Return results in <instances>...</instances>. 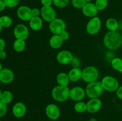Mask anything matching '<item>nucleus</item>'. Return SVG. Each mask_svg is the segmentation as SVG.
<instances>
[{"instance_id":"1","label":"nucleus","mask_w":122,"mask_h":121,"mask_svg":"<svg viewBox=\"0 0 122 121\" xmlns=\"http://www.w3.org/2000/svg\"><path fill=\"white\" fill-rule=\"evenodd\" d=\"M104 44L110 50H116L122 45V36L117 31L107 32L104 37Z\"/></svg>"},{"instance_id":"2","label":"nucleus","mask_w":122,"mask_h":121,"mask_svg":"<svg viewBox=\"0 0 122 121\" xmlns=\"http://www.w3.org/2000/svg\"><path fill=\"white\" fill-rule=\"evenodd\" d=\"M70 90L67 86L59 85L52 89L51 95L55 100L63 102L70 97Z\"/></svg>"},{"instance_id":"3","label":"nucleus","mask_w":122,"mask_h":121,"mask_svg":"<svg viewBox=\"0 0 122 121\" xmlns=\"http://www.w3.org/2000/svg\"><path fill=\"white\" fill-rule=\"evenodd\" d=\"M104 88L101 82L94 81L88 84L85 90L86 94L90 98H98L102 93Z\"/></svg>"},{"instance_id":"4","label":"nucleus","mask_w":122,"mask_h":121,"mask_svg":"<svg viewBox=\"0 0 122 121\" xmlns=\"http://www.w3.org/2000/svg\"><path fill=\"white\" fill-rule=\"evenodd\" d=\"M98 69L94 66H89L82 70V78L84 81L90 83L96 81L98 78Z\"/></svg>"},{"instance_id":"5","label":"nucleus","mask_w":122,"mask_h":121,"mask_svg":"<svg viewBox=\"0 0 122 121\" xmlns=\"http://www.w3.org/2000/svg\"><path fill=\"white\" fill-rule=\"evenodd\" d=\"M66 23L61 19L56 18V19L50 22L49 28L50 31L54 34L60 35L64 30H66Z\"/></svg>"},{"instance_id":"6","label":"nucleus","mask_w":122,"mask_h":121,"mask_svg":"<svg viewBox=\"0 0 122 121\" xmlns=\"http://www.w3.org/2000/svg\"><path fill=\"white\" fill-rule=\"evenodd\" d=\"M101 84L104 90L110 92L117 91L119 88V82L117 79L112 76L105 77L101 81Z\"/></svg>"},{"instance_id":"7","label":"nucleus","mask_w":122,"mask_h":121,"mask_svg":"<svg viewBox=\"0 0 122 121\" xmlns=\"http://www.w3.org/2000/svg\"><path fill=\"white\" fill-rule=\"evenodd\" d=\"M101 26V21L98 17H92L86 25V31L89 34L94 35L100 31Z\"/></svg>"},{"instance_id":"8","label":"nucleus","mask_w":122,"mask_h":121,"mask_svg":"<svg viewBox=\"0 0 122 121\" xmlns=\"http://www.w3.org/2000/svg\"><path fill=\"white\" fill-rule=\"evenodd\" d=\"M41 14L44 20L48 22H51L56 19V12L51 6L42 7Z\"/></svg>"},{"instance_id":"9","label":"nucleus","mask_w":122,"mask_h":121,"mask_svg":"<svg viewBox=\"0 0 122 121\" xmlns=\"http://www.w3.org/2000/svg\"><path fill=\"white\" fill-rule=\"evenodd\" d=\"M14 35L16 39L25 40L29 36L28 28L23 24H17L14 29Z\"/></svg>"},{"instance_id":"10","label":"nucleus","mask_w":122,"mask_h":121,"mask_svg":"<svg viewBox=\"0 0 122 121\" xmlns=\"http://www.w3.org/2000/svg\"><path fill=\"white\" fill-rule=\"evenodd\" d=\"M17 17L23 21H30L33 17L32 14V9L27 6L22 5L19 7L17 10Z\"/></svg>"},{"instance_id":"11","label":"nucleus","mask_w":122,"mask_h":121,"mask_svg":"<svg viewBox=\"0 0 122 121\" xmlns=\"http://www.w3.org/2000/svg\"><path fill=\"white\" fill-rule=\"evenodd\" d=\"M46 116L51 120H57L60 116V110L57 105L50 104L45 108Z\"/></svg>"},{"instance_id":"12","label":"nucleus","mask_w":122,"mask_h":121,"mask_svg":"<svg viewBox=\"0 0 122 121\" xmlns=\"http://www.w3.org/2000/svg\"><path fill=\"white\" fill-rule=\"evenodd\" d=\"M73 59V54L68 51H61L57 54V60L60 64L63 65L70 64Z\"/></svg>"},{"instance_id":"13","label":"nucleus","mask_w":122,"mask_h":121,"mask_svg":"<svg viewBox=\"0 0 122 121\" xmlns=\"http://www.w3.org/2000/svg\"><path fill=\"white\" fill-rule=\"evenodd\" d=\"M85 91L81 87H75L70 91V97L71 100L76 102H79L84 98Z\"/></svg>"},{"instance_id":"14","label":"nucleus","mask_w":122,"mask_h":121,"mask_svg":"<svg viewBox=\"0 0 122 121\" xmlns=\"http://www.w3.org/2000/svg\"><path fill=\"white\" fill-rule=\"evenodd\" d=\"M102 106V102L99 98H91L86 103L87 110L91 113H95L101 109Z\"/></svg>"},{"instance_id":"15","label":"nucleus","mask_w":122,"mask_h":121,"mask_svg":"<svg viewBox=\"0 0 122 121\" xmlns=\"http://www.w3.org/2000/svg\"><path fill=\"white\" fill-rule=\"evenodd\" d=\"M82 13L85 16L89 17H94L97 15L98 9L95 6V4L88 2L82 8Z\"/></svg>"},{"instance_id":"16","label":"nucleus","mask_w":122,"mask_h":121,"mask_svg":"<svg viewBox=\"0 0 122 121\" xmlns=\"http://www.w3.org/2000/svg\"><path fill=\"white\" fill-rule=\"evenodd\" d=\"M14 78V72L8 68H2L0 71V81L5 84L11 83Z\"/></svg>"},{"instance_id":"17","label":"nucleus","mask_w":122,"mask_h":121,"mask_svg":"<svg viewBox=\"0 0 122 121\" xmlns=\"http://www.w3.org/2000/svg\"><path fill=\"white\" fill-rule=\"evenodd\" d=\"M13 113L15 117L20 118L23 117L26 112V107L22 102H17L13 107Z\"/></svg>"},{"instance_id":"18","label":"nucleus","mask_w":122,"mask_h":121,"mask_svg":"<svg viewBox=\"0 0 122 121\" xmlns=\"http://www.w3.org/2000/svg\"><path fill=\"white\" fill-rule=\"evenodd\" d=\"M82 71L79 68H74L69 71V75L70 81L73 82H76L82 78Z\"/></svg>"},{"instance_id":"19","label":"nucleus","mask_w":122,"mask_h":121,"mask_svg":"<svg viewBox=\"0 0 122 121\" xmlns=\"http://www.w3.org/2000/svg\"><path fill=\"white\" fill-rule=\"evenodd\" d=\"M29 25L32 30L38 31L42 27V20L39 17H33L30 20Z\"/></svg>"},{"instance_id":"20","label":"nucleus","mask_w":122,"mask_h":121,"mask_svg":"<svg viewBox=\"0 0 122 121\" xmlns=\"http://www.w3.org/2000/svg\"><path fill=\"white\" fill-rule=\"evenodd\" d=\"M63 40L60 35L54 34L50 40V45L52 48L58 49L63 45Z\"/></svg>"},{"instance_id":"21","label":"nucleus","mask_w":122,"mask_h":121,"mask_svg":"<svg viewBox=\"0 0 122 121\" xmlns=\"http://www.w3.org/2000/svg\"><path fill=\"white\" fill-rule=\"evenodd\" d=\"M106 26L107 29L110 32H114L119 28V24L118 21L113 18L107 19L106 22Z\"/></svg>"},{"instance_id":"22","label":"nucleus","mask_w":122,"mask_h":121,"mask_svg":"<svg viewBox=\"0 0 122 121\" xmlns=\"http://www.w3.org/2000/svg\"><path fill=\"white\" fill-rule=\"evenodd\" d=\"M57 81L58 84L63 86H67L69 84L70 79L68 74L64 72H61L57 76Z\"/></svg>"},{"instance_id":"23","label":"nucleus","mask_w":122,"mask_h":121,"mask_svg":"<svg viewBox=\"0 0 122 121\" xmlns=\"http://www.w3.org/2000/svg\"><path fill=\"white\" fill-rule=\"evenodd\" d=\"M26 43L25 40L21 39H16L13 43V48L16 52H21L25 50Z\"/></svg>"},{"instance_id":"24","label":"nucleus","mask_w":122,"mask_h":121,"mask_svg":"<svg viewBox=\"0 0 122 121\" xmlns=\"http://www.w3.org/2000/svg\"><path fill=\"white\" fill-rule=\"evenodd\" d=\"M112 66L117 71L122 73V59L120 58H114L112 60Z\"/></svg>"},{"instance_id":"25","label":"nucleus","mask_w":122,"mask_h":121,"mask_svg":"<svg viewBox=\"0 0 122 121\" xmlns=\"http://www.w3.org/2000/svg\"><path fill=\"white\" fill-rule=\"evenodd\" d=\"M13 95L12 93L10 91H5L2 92L1 96V100L5 104H8L13 100Z\"/></svg>"},{"instance_id":"26","label":"nucleus","mask_w":122,"mask_h":121,"mask_svg":"<svg viewBox=\"0 0 122 121\" xmlns=\"http://www.w3.org/2000/svg\"><path fill=\"white\" fill-rule=\"evenodd\" d=\"M13 20L8 15H3L0 17V24L2 27H9L11 26Z\"/></svg>"},{"instance_id":"27","label":"nucleus","mask_w":122,"mask_h":121,"mask_svg":"<svg viewBox=\"0 0 122 121\" xmlns=\"http://www.w3.org/2000/svg\"><path fill=\"white\" fill-rule=\"evenodd\" d=\"M75 110L77 113H83L87 110L86 103L83 102H79L76 103L74 106Z\"/></svg>"},{"instance_id":"28","label":"nucleus","mask_w":122,"mask_h":121,"mask_svg":"<svg viewBox=\"0 0 122 121\" xmlns=\"http://www.w3.org/2000/svg\"><path fill=\"white\" fill-rule=\"evenodd\" d=\"M108 4L107 0H96L95 1V6L97 7L98 11H101L107 7Z\"/></svg>"},{"instance_id":"29","label":"nucleus","mask_w":122,"mask_h":121,"mask_svg":"<svg viewBox=\"0 0 122 121\" xmlns=\"http://www.w3.org/2000/svg\"><path fill=\"white\" fill-rule=\"evenodd\" d=\"M88 2V0H71L73 6L76 8H82Z\"/></svg>"},{"instance_id":"30","label":"nucleus","mask_w":122,"mask_h":121,"mask_svg":"<svg viewBox=\"0 0 122 121\" xmlns=\"http://www.w3.org/2000/svg\"><path fill=\"white\" fill-rule=\"evenodd\" d=\"M69 0H52V4L58 8H64L69 4Z\"/></svg>"},{"instance_id":"31","label":"nucleus","mask_w":122,"mask_h":121,"mask_svg":"<svg viewBox=\"0 0 122 121\" xmlns=\"http://www.w3.org/2000/svg\"><path fill=\"white\" fill-rule=\"evenodd\" d=\"M6 7L14 8L16 7L19 3V0H4Z\"/></svg>"},{"instance_id":"32","label":"nucleus","mask_w":122,"mask_h":121,"mask_svg":"<svg viewBox=\"0 0 122 121\" xmlns=\"http://www.w3.org/2000/svg\"><path fill=\"white\" fill-rule=\"evenodd\" d=\"M7 111V104L0 100V117H2L6 114Z\"/></svg>"},{"instance_id":"33","label":"nucleus","mask_w":122,"mask_h":121,"mask_svg":"<svg viewBox=\"0 0 122 121\" xmlns=\"http://www.w3.org/2000/svg\"><path fill=\"white\" fill-rule=\"evenodd\" d=\"M60 36H61V39H63V41H65V40H68L69 38V36H70V35H69V33H68L67 31H66V30H64V32H63V33H62Z\"/></svg>"},{"instance_id":"34","label":"nucleus","mask_w":122,"mask_h":121,"mask_svg":"<svg viewBox=\"0 0 122 121\" xmlns=\"http://www.w3.org/2000/svg\"><path fill=\"white\" fill-rule=\"evenodd\" d=\"M41 1L44 7H49L52 4V0H41Z\"/></svg>"},{"instance_id":"35","label":"nucleus","mask_w":122,"mask_h":121,"mask_svg":"<svg viewBox=\"0 0 122 121\" xmlns=\"http://www.w3.org/2000/svg\"><path fill=\"white\" fill-rule=\"evenodd\" d=\"M32 14L33 17H39V14H41V11L38 8H35L32 9Z\"/></svg>"},{"instance_id":"36","label":"nucleus","mask_w":122,"mask_h":121,"mask_svg":"<svg viewBox=\"0 0 122 121\" xmlns=\"http://www.w3.org/2000/svg\"><path fill=\"white\" fill-rule=\"evenodd\" d=\"M116 94L118 98L122 100V85L118 88V89L117 90Z\"/></svg>"},{"instance_id":"37","label":"nucleus","mask_w":122,"mask_h":121,"mask_svg":"<svg viewBox=\"0 0 122 121\" xmlns=\"http://www.w3.org/2000/svg\"><path fill=\"white\" fill-rule=\"evenodd\" d=\"M5 46V43L4 39L0 38V52L2 51H4Z\"/></svg>"},{"instance_id":"38","label":"nucleus","mask_w":122,"mask_h":121,"mask_svg":"<svg viewBox=\"0 0 122 121\" xmlns=\"http://www.w3.org/2000/svg\"><path fill=\"white\" fill-rule=\"evenodd\" d=\"M6 7L4 0H0V12L2 11Z\"/></svg>"},{"instance_id":"39","label":"nucleus","mask_w":122,"mask_h":121,"mask_svg":"<svg viewBox=\"0 0 122 121\" xmlns=\"http://www.w3.org/2000/svg\"><path fill=\"white\" fill-rule=\"evenodd\" d=\"M7 58V53L4 51H2L0 52V59H5Z\"/></svg>"},{"instance_id":"40","label":"nucleus","mask_w":122,"mask_h":121,"mask_svg":"<svg viewBox=\"0 0 122 121\" xmlns=\"http://www.w3.org/2000/svg\"><path fill=\"white\" fill-rule=\"evenodd\" d=\"M89 121H97V119L94 117H91V119H89Z\"/></svg>"},{"instance_id":"41","label":"nucleus","mask_w":122,"mask_h":121,"mask_svg":"<svg viewBox=\"0 0 122 121\" xmlns=\"http://www.w3.org/2000/svg\"><path fill=\"white\" fill-rule=\"evenodd\" d=\"M2 92L1 91V90H0V100H1V96H2Z\"/></svg>"},{"instance_id":"42","label":"nucleus","mask_w":122,"mask_h":121,"mask_svg":"<svg viewBox=\"0 0 122 121\" xmlns=\"http://www.w3.org/2000/svg\"><path fill=\"white\" fill-rule=\"evenodd\" d=\"M2 26H1V24H0V33H1V30H2Z\"/></svg>"},{"instance_id":"43","label":"nucleus","mask_w":122,"mask_h":121,"mask_svg":"<svg viewBox=\"0 0 122 121\" xmlns=\"http://www.w3.org/2000/svg\"><path fill=\"white\" fill-rule=\"evenodd\" d=\"M2 65H1V62H0V71H1V70H2Z\"/></svg>"}]
</instances>
